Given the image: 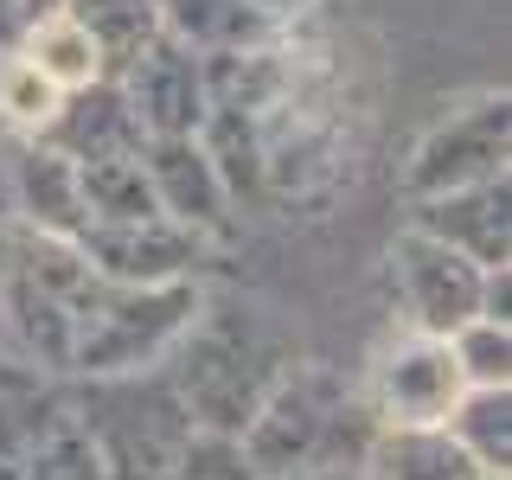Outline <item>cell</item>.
Masks as SVG:
<instances>
[{
  "instance_id": "cell-1",
  "label": "cell",
  "mask_w": 512,
  "mask_h": 480,
  "mask_svg": "<svg viewBox=\"0 0 512 480\" xmlns=\"http://www.w3.org/2000/svg\"><path fill=\"white\" fill-rule=\"evenodd\" d=\"M378 423L365 410V397L320 359H288V372L269 384V397L256 404L244 442L256 480L282 474H314V468H359L372 448Z\"/></svg>"
},
{
  "instance_id": "cell-2",
  "label": "cell",
  "mask_w": 512,
  "mask_h": 480,
  "mask_svg": "<svg viewBox=\"0 0 512 480\" xmlns=\"http://www.w3.org/2000/svg\"><path fill=\"white\" fill-rule=\"evenodd\" d=\"M288 352L256 308H212L205 301L199 320L186 327V340L173 346V397H180L192 429L212 436H244L256 404L269 397V384L288 372Z\"/></svg>"
},
{
  "instance_id": "cell-3",
  "label": "cell",
  "mask_w": 512,
  "mask_h": 480,
  "mask_svg": "<svg viewBox=\"0 0 512 480\" xmlns=\"http://www.w3.org/2000/svg\"><path fill=\"white\" fill-rule=\"evenodd\" d=\"M199 308H205L199 282H167V288L96 282L71 314V372L90 384L154 372L160 359H173V346L186 340Z\"/></svg>"
},
{
  "instance_id": "cell-4",
  "label": "cell",
  "mask_w": 512,
  "mask_h": 480,
  "mask_svg": "<svg viewBox=\"0 0 512 480\" xmlns=\"http://www.w3.org/2000/svg\"><path fill=\"white\" fill-rule=\"evenodd\" d=\"M506 154H512V103H506V90H487L474 103L448 109L410 148L404 192H410V205H423V199H448V192L493 186V180H506Z\"/></svg>"
},
{
  "instance_id": "cell-5",
  "label": "cell",
  "mask_w": 512,
  "mask_h": 480,
  "mask_svg": "<svg viewBox=\"0 0 512 480\" xmlns=\"http://www.w3.org/2000/svg\"><path fill=\"white\" fill-rule=\"evenodd\" d=\"M461 365L448 340H423V333H404L372 359V384H365V410H372L378 429H442L448 410L461 404Z\"/></svg>"
},
{
  "instance_id": "cell-6",
  "label": "cell",
  "mask_w": 512,
  "mask_h": 480,
  "mask_svg": "<svg viewBox=\"0 0 512 480\" xmlns=\"http://www.w3.org/2000/svg\"><path fill=\"white\" fill-rule=\"evenodd\" d=\"M480 282H487V269H474L468 256H455L423 231H404L391 244L397 308H404L410 333H423V340H455L468 320H480Z\"/></svg>"
},
{
  "instance_id": "cell-7",
  "label": "cell",
  "mask_w": 512,
  "mask_h": 480,
  "mask_svg": "<svg viewBox=\"0 0 512 480\" xmlns=\"http://www.w3.org/2000/svg\"><path fill=\"white\" fill-rule=\"evenodd\" d=\"M90 276L96 282H116V288H167V282H199L205 263V237L180 231L167 218L148 224H84L77 237Z\"/></svg>"
},
{
  "instance_id": "cell-8",
  "label": "cell",
  "mask_w": 512,
  "mask_h": 480,
  "mask_svg": "<svg viewBox=\"0 0 512 480\" xmlns=\"http://www.w3.org/2000/svg\"><path fill=\"white\" fill-rule=\"evenodd\" d=\"M116 90H122L128 116L141 128V141H192L205 128V116H212V109H205L199 58L173 39H154L148 52L116 77Z\"/></svg>"
},
{
  "instance_id": "cell-9",
  "label": "cell",
  "mask_w": 512,
  "mask_h": 480,
  "mask_svg": "<svg viewBox=\"0 0 512 480\" xmlns=\"http://www.w3.org/2000/svg\"><path fill=\"white\" fill-rule=\"evenodd\" d=\"M410 231L436 237L455 256H468L474 269H506L512 256V173L474 192H448V199H423Z\"/></svg>"
},
{
  "instance_id": "cell-10",
  "label": "cell",
  "mask_w": 512,
  "mask_h": 480,
  "mask_svg": "<svg viewBox=\"0 0 512 480\" xmlns=\"http://www.w3.org/2000/svg\"><path fill=\"white\" fill-rule=\"evenodd\" d=\"M141 173H148L154 205L167 224H180L192 237H212L231 224V205H224V186L199 148V135L192 141H141Z\"/></svg>"
},
{
  "instance_id": "cell-11",
  "label": "cell",
  "mask_w": 512,
  "mask_h": 480,
  "mask_svg": "<svg viewBox=\"0 0 512 480\" xmlns=\"http://www.w3.org/2000/svg\"><path fill=\"white\" fill-rule=\"evenodd\" d=\"M13 205H20V231L32 237H58L77 244L84 237V192H77V167L64 154H52L45 141H20L13 148Z\"/></svg>"
},
{
  "instance_id": "cell-12",
  "label": "cell",
  "mask_w": 512,
  "mask_h": 480,
  "mask_svg": "<svg viewBox=\"0 0 512 480\" xmlns=\"http://www.w3.org/2000/svg\"><path fill=\"white\" fill-rule=\"evenodd\" d=\"M39 141H45L52 154H64L71 167L141 154V128H135V116H128V103H122V90H116V84H90V90L64 96L58 116L45 122V135H39Z\"/></svg>"
},
{
  "instance_id": "cell-13",
  "label": "cell",
  "mask_w": 512,
  "mask_h": 480,
  "mask_svg": "<svg viewBox=\"0 0 512 480\" xmlns=\"http://www.w3.org/2000/svg\"><path fill=\"white\" fill-rule=\"evenodd\" d=\"M160 7V39L186 45L192 58H224V52H256L276 45L282 26L256 13L250 0H154Z\"/></svg>"
},
{
  "instance_id": "cell-14",
  "label": "cell",
  "mask_w": 512,
  "mask_h": 480,
  "mask_svg": "<svg viewBox=\"0 0 512 480\" xmlns=\"http://www.w3.org/2000/svg\"><path fill=\"white\" fill-rule=\"evenodd\" d=\"M199 71H205V109H218V116H250V122H263L288 96V84H295V64H288L282 39L256 45V52L199 58Z\"/></svg>"
},
{
  "instance_id": "cell-15",
  "label": "cell",
  "mask_w": 512,
  "mask_h": 480,
  "mask_svg": "<svg viewBox=\"0 0 512 480\" xmlns=\"http://www.w3.org/2000/svg\"><path fill=\"white\" fill-rule=\"evenodd\" d=\"M359 480H493V474H480L448 429H378L359 461Z\"/></svg>"
},
{
  "instance_id": "cell-16",
  "label": "cell",
  "mask_w": 512,
  "mask_h": 480,
  "mask_svg": "<svg viewBox=\"0 0 512 480\" xmlns=\"http://www.w3.org/2000/svg\"><path fill=\"white\" fill-rule=\"evenodd\" d=\"M64 20L96 45L109 84L160 39V7L154 0H64Z\"/></svg>"
},
{
  "instance_id": "cell-17",
  "label": "cell",
  "mask_w": 512,
  "mask_h": 480,
  "mask_svg": "<svg viewBox=\"0 0 512 480\" xmlns=\"http://www.w3.org/2000/svg\"><path fill=\"white\" fill-rule=\"evenodd\" d=\"M199 148L205 160H212V173H218V186H224V205L231 212H256V205H269V180H263V135H256V122L250 116H205L199 128Z\"/></svg>"
},
{
  "instance_id": "cell-18",
  "label": "cell",
  "mask_w": 512,
  "mask_h": 480,
  "mask_svg": "<svg viewBox=\"0 0 512 480\" xmlns=\"http://www.w3.org/2000/svg\"><path fill=\"white\" fill-rule=\"evenodd\" d=\"M442 429L480 474L500 480L512 468V391H461V404L448 410Z\"/></svg>"
},
{
  "instance_id": "cell-19",
  "label": "cell",
  "mask_w": 512,
  "mask_h": 480,
  "mask_svg": "<svg viewBox=\"0 0 512 480\" xmlns=\"http://www.w3.org/2000/svg\"><path fill=\"white\" fill-rule=\"evenodd\" d=\"M77 192H84L90 224H148V218H160L154 186H148V173H141V154L77 167Z\"/></svg>"
},
{
  "instance_id": "cell-20",
  "label": "cell",
  "mask_w": 512,
  "mask_h": 480,
  "mask_svg": "<svg viewBox=\"0 0 512 480\" xmlns=\"http://www.w3.org/2000/svg\"><path fill=\"white\" fill-rule=\"evenodd\" d=\"M20 58H26L58 96H77V90H90V84H109V77H103V58H96V45H90L71 20H64V13L32 32V39L20 45Z\"/></svg>"
},
{
  "instance_id": "cell-21",
  "label": "cell",
  "mask_w": 512,
  "mask_h": 480,
  "mask_svg": "<svg viewBox=\"0 0 512 480\" xmlns=\"http://www.w3.org/2000/svg\"><path fill=\"white\" fill-rule=\"evenodd\" d=\"M58 103H64V96L45 84V77L32 71L20 52L0 58V128H13L20 141H39L45 122L58 116Z\"/></svg>"
},
{
  "instance_id": "cell-22",
  "label": "cell",
  "mask_w": 512,
  "mask_h": 480,
  "mask_svg": "<svg viewBox=\"0 0 512 480\" xmlns=\"http://www.w3.org/2000/svg\"><path fill=\"white\" fill-rule=\"evenodd\" d=\"M448 352H455L468 391H512V327L468 320V327L448 340Z\"/></svg>"
},
{
  "instance_id": "cell-23",
  "label": "cell",
  "mask_w": 512,
  "mask_h": 480,
  "mask_svg": "<svg viewBox=\"0 0 512 480\" xmlns=\"http://www.w3.org/2000/svg\"><path fill=\"white\" fill-rule=\"evenodd\" d=\"M167 480H256L250 455L237 436H212V429H192L180 442V455H173Z\"/></svg>"
},
{
  "instance_id": "cell-24",
  "label": "cell",
  "mask_w": 512,
  "mask_h": 480,
  "mask_svg": "<svg viewBox=\"0 0 512 480\" xmlns=\"http://www.w3.org/2000/svg\"><path fill=\"white\" fill-rule=\"evenodd\" d=\"M13 480H103V468H96V455H90V442L77 436V429H64V436H52L39 448V455L26 461Z\"/></svg>"
},
{
  "instance_id": "cell-25",
  "label": "cell",
  "mask_w": 512,
  "mask_h": 480,
  "mask_svg": "<svg viewBox=\"0 0 512 480\" xmlns=\"http://www.w3.org/2000/svg\"><path fill=\"white\" fill-rule=\"evenodd\" d=\"M64 0H0V58L20 52V45L39 32L45 20H58Z\"/></svg>"
},
{
  "instance_id": "cell-26",
  "label": "cell",
  "mask_w": 512,
  "mask_h": 480,
  "mask_svg": "<svg viewBox=\"0 0 512 480\" xmlns=\"http://www.w3.org/2000/svg\"><path fill=\"white\" fill-rule=\"evenodd\" d=\"M250 7H256V13H269L276 26H288V20H301L308 7H320V0H250Z\"/></svg>"
},
{
  "instance_id": "cell-27",
  "label": "cell",
  "mask_w": 512,
  "mask_h": 480,
  "mask_svg": "<svg viewBox=\"0 0 512 480\" xmlns=\"http://www.w3.org/2000/svg\"><path fill=\"white\" fill-rule=\"evenodd\" d=\"M282 480H359V468H314V474H282Z\"/></svg>"
}]
</instances>
